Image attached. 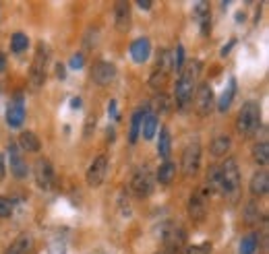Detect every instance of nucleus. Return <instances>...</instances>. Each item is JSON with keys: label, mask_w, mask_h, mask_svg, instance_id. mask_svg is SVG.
<instances>
[{"label": "nucleus", "mask_w": 269, "mask_h": 254, "mask_svg": "<svg viewBox=\"0 0 269 254\" xmlns=\"http://www.w3.org/2000/svg\"><path fill=\"white\" fill-rule=\"evenodd\" d=\"M19 147L23 149V151H29V153H36V151H40V139L34 135V133H23L21 137H19Z\"/></svg>", "instance_id": "6ab92c4d"}, {"label": "nucleus", "mask_w": 269, "mask_h": 254, "mask_svg": "<svg viewBox=\"0 0 269 254\" xmlns=\"http://www.w3.org/2000/svg\"><path fill=\"white\" fill-rule=\"evenodd\" d=\"M214 106V91L209 85H201L197 91V112L201 116H207Z\"/></svg>", "instance_id": "9b49d317"}, {"label": "nucleus", "mask_w": 269, "mask_h": 254, "mask_svg": "<svg viewBox=\"0 0 269 254\" xmlns=\"http://www.w3.org/2000/svg\"><path fill=\"white\" fill-rule=\"evenodd\" d=\"M83 54H75L73 58H71V69H75V71H79V69H83Z\"/></svg>", "instance_id": "f704fd0d"}, {"label": "nucleus", "mask_w": 269, "mask_h": 254, "mask_svg": "<svg viewBox=\"0 0 269 254\" xmlns=\"http://www.w3.org/2000/svg\"><path fill=\"white\" fill-rule=\"evenodd\" d=\"M143 129H141V133H143V137L145 139H154V135H156V131H158V118H156V114L154 112H147L145 116H143Z\"/></svg>", "instance_id": "aec40b11"}, {"label": "nucleus", "mask_w": 269, "mask_h": 254, "mask_svg": "<svg viewBox=\"0 0 269 254\" xmlns=\"http://www.w3.org/2000/svg\"><path fill=\"white\" fill-rule=\"evenodd\" d=\"M116 27H118V31H127L131 27V11H129L127 3L116 5Z\"/></svg>", "instance_id": "2eb2a0df"}, {"label": "nucleus", "mask_w": 269, "mask_h": 254, "mask_svg": "<svg viewBox=\"0 0 269 254\" xmlns=\"http://www.w3.org/2000/svg\"><path fill=\"white\" fill-rule=\"evenodd\" d=\"M71 106H73V108H79V106H81V100H79V98H77V100H73V102H71Z\"/></svg>", "instance_id": "ea45409f"}, {"label": "nucleus", "mask_w": 269, "mask_h": 254, "mask_svg": "<svg viewBox=\"0 0 269 254\" xmlns=\"http://www.w3.org/2000/svg\"><path fill=\"white\" fill-rule=\"evenodd\" d=\"M183 60H185V50H183L181 46H178V48H176V58H174V62H172L176 71H181V69H183Z\"/></svg>", "instance_id": "72a5a7b5"}, {"label": "nucleus", "mask_w": 269, "mask_h": 254, "mask_svg": "<svg viewBox=\"0 0 269 254\" xmlns=\"http://www.w3.org/2000/svg\"><path fill=\"white\" fill-rule=\"evenodd\" d=\"M199 164H201V147L199 143H193L185 149V155H183V174L187 178L195 176L199 170Z\"/></svg>", "instance_id": "39448f33"}, {"label": "nucleus", "mask_w": 269, "mask_h": 254, "mask_svg": "<svg viewBox=\"0 0 269 254\" xmlns=\"http://www.w3.org/2000/svg\"><path fill=\"white\" fill-rule=\"evenodd\" d=\"M106 172H108V157L106 155H100L94 160V164L89 166L87 170V184L89 186H100L104 180H106Z\"/></svg>", "instance_id": "423d86ee"}, {"label": "nucleus", "mask_w": 269, "mask_h": 254, "mask_svg": "<svg viewBox=\"0 0 269 254\" xmlns=\"http://www.w3.org/2000/svg\"><path fill=\"white\" fill-rule=\"evenodd\" d=\"M230 145H232L230 137H218V139H214V143H212V155H216V157L226 155L228 149H230Z\"/></svg>", "instance_id": "4be33fe9"}, {"label": "nucleus", "mask_w": 269, "mask_h": 254, "mask_svg": "<svg viewBox=\"0 0 269 254\" xmlns=\"http://www.w3.org/2000/svg\"><path fill=\"white\" fill-rule=\"evenodd\" d=\"M267 190H269V176L267 172H257L251 180V193L255 197H263L267 195Z\"/></svg>", "instance_id": "4468645a"}, {"label": "nucleus", "mask_w": 269, "mask_h": 254, "mask_svg": "<svg viewBox=\"0 0 269 254\" xmlns=\"http://www.w3.org/2000/svg\"><path fill=\"white\" fill-rule=\"evenodd\" d=\"M34 174H36V180H38V186L48 190L52 188L54 184V170H52V164L48 160H40L34 168Z\"/></svg>", "instance_id": "0eeeda50"}, {"label": "nucleus", "mask_w": 269, "mask_h": 254, "mask_svg": "<svg viewBox=\"0 0 269 254\" xmlns=\"http://www.w3.org/2000/svg\"><path fill=\"white\" fill-rule=\"evenodd\" d=\"M48 56H50V54H48V46H46V44H40V46H38V52H36V58H34V65H32V75H29L34 89L42 87L44 81H46Z\"/></svg>", "instance_id": "20e7f679"}, {"label": "nucleus", "mask_w": 269, "mask_h": 254, "mask_svg": "<svg viewBox=\"0 0 269 254\" xmlns=\"http://www.w3.org/2000/svg\"><path fill=\"white\" fill-rule=\"evenodd\" d=\"M212 252V244H199V246H187L183 254H209Z\"/></svg>", "instance_id": "7c9ffc66"}, {"label": "nucleus", "mask_w": 269, "mask_h": 254, "mask_svg": "<svg viewBox=\"0 0 269 254\" xmlns=\"http://www.w3.org/2000/svg\"><path fill=\"white\" fill-rule=\"evenodd\" d=\"M170 145H172V141H170V133H168V129H162V131H160L158 153H160L162 157H168V155H170Z\"/></svg>", "instance_id": "a878e982"}, {"label": "nucleus", "mask_w": 269, "mask_h": 254, "mask_svg": "<svg viewBox=\"0 0 269 254\" xmlns=\"http://www.w3.org/2000/svg\"><path fill=\"white\" fill-rule=\"evenodd\" d=\"M5 178V157L0 155V180Z\"/></svg>", "instance_id": "e433bc0d"}, {"label": "nucleus", "mask_w": 269, "mask_h": 254, "mask_svg": "<svg viewBox=\"0 0 269 254\" xmlns=\"http://www.w3.org/2000/svg\"><path fill=\"white\" fill-rule=\"evenodd\" d=\"M253 157H255V162L259 166H267V160H269V147H267V143H259L255 147V151H253Z\"/></svg>", "instance_id": "bb28decb"}, {"label": "nucleus", "mask_w": 269, "mask_h": 254, "mask_svg": "<svg viewBox=\"0 0 269 254\" xmlns=\"http://www.w3.org/2000/svg\"><path fill=\"white\" fill-rule=\"evenodd\" d=\"M207 188L209 193H220V168H209L207 172Z\"/></svg>", "instance_id": "393cba45"}, {"label": "nucleus", "mask_w": 269, "mask_h": 254, "mask_svg": "<svg viewBox=\"0 0 269 254\" xmlns=\"http://www.w3.org/2000/svg\"><path fill=\"white\" fill-rule=\"evenodd\" d=\"M29 250H32V238L23 234L7 248V254H29Z\"/></svg>", "instance_id": "a211bd4d"}, {"label": "nucleus", "mask_w": 269, "mask_h": 254, "mask_svg": "<svg viewBox=\"0 0 269 254\" xmlns=\"http://www.w3.org/2000/svg\"><path fill=\"white\" fill-rule=\"evenodd\" d=\"M195 77H197V69L193 71H187L181 75V79H178L176 83V106L185 110L189 106V102L193 100V89H195Z\"/></svg>", "instance_id": "f03ea898"}, {"label": "nucleus", "mask_w": 269, "mask_h": 254, "mask_svg": "<svg viewBox=\"0 0 269 254\" xmlns=\"http://www.w3.org/2000/svg\"><path fill=\"white\" fill-rule=\"evenodd\" d=\"M139 7H141V9H152V3H147V0L143 3V0H141V3H139Z\"/></svg>", "instance_id": "4c0bfd02"}, {"label": "nucleus", "mask_w": 269, "mask_h": 254, "mask_svg": "<svg viewBox=\"0 0 269 254\" xmlns=\"http://www.w3.org/2000/svg\"><path fill=\"white\" fill-rule=\"evenodd\" d=\"M9 155H11V172L17 178H25L27 176V164L23 162V157L19 153V147L15 143L9 145Z\"/></svg>", "instance_id": "f8f14e48"}, {"label": "nucleus", "mask_w": 269, "mask_h": 254, "mask_svg": "<svg viewBox=\"0 0 269 254\" xmlns=\"http://www.w3.org/2000/svg\"><path fill=\"white\" fill-rule=\"evenodd\" d=\"M23 120H25V108H23V104H21V98L9 108V112H7V122L11 124V126H21L23 124Z\"/></svg>", "instance_id": "dca6fc26"}, {"label": "nucleus", "mask_w": 269, "mask_h": 254, "mask_svg": "<svg viewBox=\"0 0 269 254\" xmlns=\"http://www.w3.org/2000/svg\"><path fill=\"white\" fill-rule=\"evenodd\" d=\"M116 77V67L112 65V62H98L94 73H92V79L98 83V85H110Z\"/></svg>", "instance_id": "9d476101"}, {"label": "nucleus", "mask_w": 269, "mask_h": 254, "mask_svg": "<svg viewBox=\"0 0 269 254\" xmlns=\"http://www.w3.org/2000/svg\"><path fill=\"white\" fill-rule=\"evenodd\" d=\"M56 75H58V79H65V77H67V71H65V67H63V65H58Z\"/></svg>", "instance_id": "c9c22d12"}, {"label": "nucleus", "mask_w": 269, "mask_h": 254, "mask_svg": "<svg viewBox=\"0 0 269 254\" xmlns=\"http://www.w3.org/2000/svg\"><path fill=\"white\" fill-rule=\"evenodd\" d=\"M27 46H29L27 36H23V34H15V36H13V40H11V48H13L15 54H21L23 50H27Z\"/></svg>", "instance_id": "c756f323"}, {"label": "nucleus", "mask_w": 269, "mask_h": 254, "mask_svg": "<svg viewBox=\"0 0 269 254\" xmlns=\"http://www.w3.org/2000/svg\"><path fill=\"white\" fill-rule=\"evenodd\" d=\"M13 215V203L5 197H0V217H11Z\"/></svg>", "instance_id": "2f4dec72"}, {"label": "nucleus", "mask_w": 269, "mask_h": 254, "mask_svg": "<svg viewBox=\"0 0 269 254\" xmlns=\"http://www.w3.org/2000/svg\"><path fill=\"white\" fill-rule=\"evenodd\" d=\"M234 93H236V81H234V79H230L228 89L222 93L220 104H218V110H220V112H226V110L230 108V104H232V100H234Z\"/></svg>", "instance_id": "412c9836"}, {"label": "nucleus", "mask_w": 269, "mask_h": 254, "mask_svg": "<svg viewBox=\"0 0 269 254\" xmlns=\"http://www.w3.org/2000/svg\"><path fill=\"white\" fill-rule=\"evenodd\" d=\"M189 213H191V217H193L195 221H201V219L205 217V205H203L201 197H193V199H191V203H189Z\"/></svg>", "instance_id": "5701e85b"}, {"label": "nucleus", "mask_w": 269, "mask_h": 254, "mask_svg": "<svg viewBox=\"0 0 269 254\" xmlns=\"http://www.w3.org/2000/svg\"><path fill=\"white\" fill-rule=\"evenodd\" d=\"M164 83H166V75H164L162 71H160V73H154V75H152V81H149V85L156 87V89H158V87H162Z\"/></svg>", "instance_id": "473e14b6"}, {"label": "nucleus", "mask_w": 269, "mask_h": 254, "mask_svg": "<svg viewBox=\"0 0 269 254\" xmlns=\"http://www.w3.org/2000/svg\"><path fill=\"white\" fill-rule=\"evenodd\" d=\"M241 184V172H238V166L234 160H226L220 166V193L228 195L234 193Z\"/></svg>", "instance_id": "7ed1b4c3"}, {"label": "nucleus", "mask_w": 269, "mask_h": 254, "mask_svg": "<svg viewBox=\"0 0 269 254\" xmlns=\"http://www.w3.org/2000/svg\"><path fill=\"white\" fill-rule=\"evenodd\" d=\"M149 52H152V44H149V40H145V38L131 44V56L135 62H145L149 58Z\"/></svg>", "instance_id": "ddd939ff"}, {"label": "nucleus", "mask_w": 269, "mask_h": 254, "mask_svg": "<svg viewBox=\"0 0 269 254\" xmlns=\"http://www.w3.org/2000/svg\"><path fill=\"white\" fill-rule=\"evenodd\" d=\"M5 71V54H0V73Z\"/></svg>", "instance_id": "58836bf2"}, {"label": "nucleus", "mask_w": 269, "mask_h": 254, "mask_svg": "<svg viewBox=\"0 0 269 254\" xmlns=\"http://www.w3.org/2000/svg\"><path fill=\"white\" fill-rule=\"evenodd\" d=\"M162 240L170 252H176V250H181V246H185V232L176 226H168L162 232Z\"/></svg>", "instance_id": "6e6552de"}, {"label": "nucleus", "mask_w": 269, "mask_h": 254, "mask_svg": "<svg viewBox=\"0 0 269 254\" xmlns=\"http://www.w3.org/2000/svg\"><path fill=\"white\" fill-rule=\"evenodd\" d=\"M174 176H176V166H174L172 162H166V164L160 168V172H158V180H160L162 184H170V182L174 180Z\"/></svg>", "instance_id": "b1692460"}, {"label": "nucleus", "mask_w": 269, "mask_h": 254, "mask_svg": "<svg viewBox=\"0 0 269 254\" xmlns=\"http://www.w3.org/2000/svg\"><path fill=\"white\" fill-rule=\"evenodd\" d=\"M195 17H197V21L201 25V34L209 36V27H212V23H209V5L207 3H199L197 11H195Z\"/></svg>", "instance_id": "f3484780"}, {"label": "nucleus", "mask_w": 269, "mask_h": 254, "mask_svg": "<svg viewBox=\"0 0 269 254\" xmlns=\"http://www.w3.org/2000/svg\"><path fill=\"white\" fill-rule=\"evenodd\" d=\"M143 112L139 110V112H135V116H133V124H131V135H129V141L131 143H135L137 141V137H139V133H141V122H143Z\"/></svg>", "instance_id": "c85d7f7f"}, {"label": "nucleus", "mask_w": 269, "mask_h": 254, "mask_svg": "<svg viewBox=\"0 0 269 254\" xmlns=\"http://www.w3.org/2000/svg\"><path fill=\"white\" fill-rule=\"evenodd\" d=\"M259 124H261V110L255 102H249L243 106L241 114H238L236 120V129L243 137H253L259 131Z\"/></svg>", "instance_id": "f257e3e1"}, {"label": "nucleus", "mask_w": 269, "mask_h": 254, "mask_svg": "<svg viewBox=\"0 0 269 254\" xmlns=\"http://www.w3.org/2000/svg\"><path fill=\"white\" fill-rule=\"evenodd\" d=\"M133 190H135V195L141 197V199L147 197L154 190V178H152V174H149L147 170L137 172L133 176Z\"/></svg>", "instance_id": "1a4fd4ad"}, {"label": "nucleus", "mask_w": 269, "mask_h": 254, "mask_svg": "<svg viewBox=\"0 0 269 254\" xmlns=\"http://www.w3.org/2000/svg\"><path fill=\"white\" fill-rule=\"evenodd\" d=\"M257 246H259L257 234H249V236L243 240V244H241V254H253V252L257 250Z\"/></svg>", "instance_id": "cd10ccee"}]
</instances>
